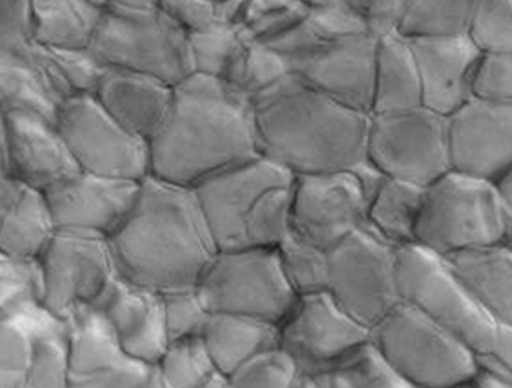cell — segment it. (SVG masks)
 Returning a JSON list of instances; mask_svg holds the SVG:
<instances>
[{
    "mask_svg": "<svg viewBox=\"0 0 512 388\" xmlns=\"http://www.w3.org/2000/svg\"><path fill=\"white\" fill-rule=\"evenodd\" d=\"M400 300L462 341L477 357L495 343L498 325L468 294L449 264L418 243L395 248Z\"/></svg>",
    "mask_w": 512,
    "mask_h": 388,
    "instance_id": "cell-7",
    "label": "cell"
},
{
    "mask_svg": "<svg viewBox=\"0 0 512 388\" xmlns=\"http://www.w3.org/2000/svg\"><path fill=\"white\" fill-rule=\"evenodd\" d=\"M292 73V64L282 53L264 43L249 41L248 68L243 84V94L248 95L249 99Z\"/></svg>",
    "mask_w": 512,
    "mask_h": 388,
    "instance_id": "cell-44",
    "label": "cell"
},
{
    "mask_svg": "<svg viewBox=\"0 0 512 388\" xmlns=\"http://www.w3.org/2000/svg\"><path fill=\"white\" fill-rule=\"evenodd\" d=\"M496 185H498L499 195H501L506 226H508V241L506 243L512 244V172Z\"/></svg>",
    "mask_w": 512,
    "mask_h": 388,
    "instance_id": "cell-53",
    "label": "cell"
},
{
    "mask_svg": "<svg viewBox=\"0 0 512 388\" xmlns=\"http://www.w3.org/2000/svg\"><path fill=\"white\" fill-rule=\"evenodd\" d=\"M71 388H89L87 385H72Z\"/></svg>",
    "mask_w": 512,
    "mask_h": 388,
    "instance_id": "cell-61",
    "label": "cell"
},
{
    "mask_svg": "<svg viewBox=\"0 0 512 388\" xmlns=\"http://www.w3.org/2000/svg\"><path fill=\"white\" fill-rule=\"evenodd\" d=\"M423 105L418 64L401 33L378 37L372 113L400 112Z\"/></svg>",
    "mask_w": 512,
    "mask_h": 388,
    "instance_id": "cell-26",
    "label": "cell"
},
{
    "mask_svg": "<svg viewBox=\"0 0 512 388\" xmlns=\"http://www.w3.org/2000/svg\"><path fill=\"white\" fill-rule=\"evenodd\" d=\"M298 374L292 357L277 346L257 354L225 377L226 388H293Z\"/></svg>",
    "mask_w": 512,
    "mask_h": 388,
    "instance_id": "cell-39",
    "label": "cell"
},
{
    "mask_svg": "<svg viewBox=\"0 0 512 388\" xmlns=\"http://www.w3.org/2000/svg\"><path fill=\"white\" fill-rule=\"evenodd\" d=\"M190 56L194 73L221 79L226 66L243 43L241 27L215 23L212 27L189 33Z\"/></svg>",
    "mask_w": 512,
    "mask_h": 388,
    "instance_id": "cell-37",
    "label": "cell"
},
{
    "mask_svg": "<svg viewBox=\"0 0 512 388\" xmlns=\"http://www.w3.org/2000/svg\"><path fill=\"white\" fill-rule=\"evenodd\" d=\"M161 297L169 343L202 334L210 313L198 297L197 290H177Z\"/></svg>",
    "mask_w": 512,
    "mask_h": 388,
    "instance_id": "cell-40",
    "label": "cell"
},
{
    "mask_svg": "<svg viewBox=\"0 0 512 388\" xmlns=\"http://www.w3.org/2000/svg\"><path fill=\"white\" fill-rule=\"evenodd\" d=\"M283 276L297 297L326 292L328 251L288 233L277 248Z\"/></svg>",
    "mask_w": 512,
    "mask_h": 388,
    "instance_id": "cell-36",
    "label": "cell"
},
{
    "mask_svg": "<svg viewBox=\"0 0 512 388\" xmlns=\"http://www.w3.org/2000/svg\"><path fill=\"white\" fill-rule=\"evenodd\" d=\"M408 40L418 64L426 109L450 117L473 99V74L481 51L467 33Z\"/></svg>",
    "mask_w": 512,
    "mask_h": 388,
    "instance_id": "cell-20",
    "label": "cell"
},
{
    "mask_svg": "<svg viewBox=\"0 0 512 388\" xmlns=\"http://www.w3.org/2000/svg\"><path fill=\"white\" fill-rule=\"evenodd\" d=\"M45 195L14 179L0 182V256L36 261L54 235Z\"/></svg>",
    "mask_w": 512,
    "mask_h": 388,
    "instance_id": "cell-23",
    "label": "cell"
},
{
    "mask_svg": "<svg viewBox=\"0 0 512 388\" xmlns=\"http://www.w3.org/2000/svg\"><path fill=\"white\" fill-rule=\"evenodd\" d=\"M56 128L82 172L135 182L149 176L148 141L115 122L94 95L61 104Z\"/></svg>",
    "mask_w": 512,
    "mask_h": 388,
    "instance_id": "cell-13",
    "label": "cell"
},
{
    "mask_svg": "<svg viewBox=\"0 0 512 388\" xmlns=\"http://www.w3.org/2000/svg\"><path fill=\"white\" fill-rule=\"evenodd\" d=\"M339 366L351 372L357 388H414L383 359L370 341Z\"/></svg>",
    "mask_w": 512,
    "mask_h": 388,
    "instance_id": "cell-43",
    "label": "cell"
},
{
    "mask_svg": "<svg viewBox=\"0 0 512 388\" xmlns=\"http://www.w3.org/2000/svg\"><path fill=\"white\" fill-rule=\"evenodd\" d=\"M290 2L292 0H248L241 27L246 25V23L252 22V20L261 19L264 15L272 14L275 10L287 7Z\"/></svg>",
    "mask_w": 512,
    "mask_h": 388,
    "instance_id": "cell-52",
    "label": "cell"
},
{
    "mask_svg": "<svg viewBox=\"0 0 512 388\" xmlns=\"http://www.w3.org/2000/svg\"><path fill=\"white\" fill-rule=\"evenodd\" d=\"M200 336L221 377L233 374L257 354L279 346V326L228 313H210Z\"/></svg>",
    "mask_w": 512,
    "mask_h": 388,
    "instance_id": "cell-25",
    "label": "cell"
},
{
    "mask_svg": "<svg viewBox=\"0 0 512 388\" xmlns=\"http://www.w3.org/2000/svg\"><path fill=\"white\" fill-rule=\"evenodd\" d=\"M35 45L51 50L89 48L104 12L87 0H30Z\"/></svg>",
    "mask_w": 512,
    "mask_h": 388,
    "instance_id": "cell-28",
    "label": "cell"
},
{
    "mask_svg": "<svg viewBox=\"0 0 512 388\" xmlns=\"http://www.w3.org/2000/svg\"><path fill=\"white\" fill-rule=\"evenodd\" d=\"M107 243L117 279L158 295L195 289L218 253L195 190L151 176Z\"/></svg>",
    "mask_w": 512,
    "mask_h": 388,
    "instance_id": "cell-2",
    "label": "cell"
},
{
    "mask_svg": "<svg viewBox=\"0 0 512 388\" xmlns=\"http://www.w3.org/2000/svg\"><path fill=\"white\" fill-rule=\"evenodd\" d=\"M511 246H512V244H511Z\"/></svg>",
    "mask_w": 512,
    "mask_h": 388,
    "instance_id": "cell-63",
    "label": "cell"
},
{
    "mask_svg": "<svg viewBox=\"0 0 512 388\" xmlns=\"http://www.w3.org/2000/svg\"><path fill=\"white\" fill-rule=\"evenodd\" d=\"M293 184L292 172L257 156L195 187L216 249L279 248L290 233Z\"/></svg>",
    "mask_w": 512,
    "mask_h": 388,
    "instance_id": "cell-4",
    "label": "cell"
},
{
    "mask_svg": "<svg viewBox=\"0 0 512 388\" xmlns=\"http://www.w3.org/2000/svg\"><path fill=\"white\" fill-rule=\"evenodd\" d=\"M251 102L261 156L293 176L352 171L367 161L370 113L337 102L297 74Z\"/></svg>",
    "mask_w": 512,
    "mask_h": 388,
    "instance_id": "cell-3",
    "label": "cell"
},
{
    "mask_svg": "<svg viewBox=\"0 0 512 388\" xmlns=\"http://www.w3.org/2000/svg\"><path fill=\"white\" fill-rule=\"evenodd\" d=\"M36 262L41 307L63 323L92 310L117 279L107 240L84 233L54 231Z\"/></svg>",
    "mask_w": 512,
    "mask_h": 388,
    "instance_id": "cell-12",
    "label": "cell"
},
{
    "mask_svg": "<svg viewBox=\"0 0 512 388\" xmlns=\"http://www.w3.org/2000/svg\"><path fill=\"white\" fill-rule=\"evenodd\" d=\"M213 2H216V0H213Z\"/></svg>",
    "mask_w": 512,
    "mask_h": 388,
    "instance_id": "cell-62",
    "label": "cell"
},
{
    "mask_svg": "<svg viewBox=\"0 0 512 388\" xmlns=\"http://www.w3.org/2000/svg\"><path fill=\"white\" fill-rule=\"evenodd\" d=\"M293 388H331L329 372H300Z\"/></svg>",
    "mask_w": 512,
    "mask_h": 388,
    "instance_id": "cell-54",
    "label": "cell"
},
{
    "mask_svg": "<svg viewBox=\"0 0 512 388\" xmlns=\"http://www.w3.org/2000/svg\"><path fill=\"white\" fill-rule=\"evenodd\" d=\"M367 161L388 179L424 189L452 171L447 117L424 105L400 112L372 113Z\"/></svg>",
    "mask_w": 512,
    "mask_h": 388,
    "instance_id": "cell-10",
    "label": "cell"
},
{
    "mask_svg": "<svg viewBox=\"0 0 512 388\" xmlns=\"http://www.w3.org/2000/svg\"><path fill=\"white\" fill-rule=\"evenodd\" d=\"M66 344L71 387L89 384L108 370L130 362L94 308L66 323Z\"/></svg>",
    "mask_w": 512,
    "mask_h": 388,
    "instance_id": "cell-27",
    "label": "cell"
},
{
    "mask_svg": "<svg viewBox=\"0 0 512 388\" xmlns=\"http://www.w3.org/2000/svg\"><path fill=\"white\" fill-rule=\"evenodd\" d=\"M151 369L153 367L143 366L138 362H125L86 385L89 388H143Z\"/></svg>",
    "mask_w": 512,
    "mask_h": 388,
    "instance_id": "cell-50",
    "label": "cell"
},
{
    "mask_svg": "<svg viewBox=\"0 0 512 388\" xmlns=\"http://www.w3.org/2000/svg\"><path fill=\"white\" fill-rule=\"evenodd\" d=\"M369 341L414 388L472 384L480 370L462 341L403 302L373 326Z\"/></svg>",
    "mask_w": 512,
    "mask_h": 388,
    "instance_id": "cell-6",
    "label": "cell"
},
{
    "mask_svg": "<svg viewBox=\"0 0 512 388\" xmlns=\"http://www.w3.org/2000/svg\"><path fill=\"white\" fill-rule=\"evenodd\" d=\"M447 388H475L473 384L459 385V387H447Z\"/></svg>",
    "mask_w": 512,
    "mask_h": 388,
    "instance_id": "cell-60",
    "label": "cell"
},
{
    "mask_svg": "<svg viewBox=\"0 0 512 388\" xmlns=\"http://www.w3.org/2000/svg\"><path fill=\"white\" fill-rule=\"evenodd\" d=\"M43 308L30 315L0 323V369L23 372L32 351L33 330Z\"/></svg>",
    "mask_w": 512,
    "mask_h": 388,
    "instance_id": "cell-45",
    "label": "cell"
},
{
    "mask_svg": "<svg viewBox=\"0 0 512 388\" xmlns=\"http://www.w3.org/2000/svg\"><path fill=\"white\" fill-rule=\"evenodd\" d=\"M154 369L167 388H200L220 375L216 372L202 336L167 344L166 351Z\"/></svg>",
    "mask_w": 512,
    "mask_h": 388,
    "instance_id": "cell-34",
    "label": "cell"
},
{
    "mask_svg": "<svg viewBox=\"0 0 512 388\" xmlns=\"http://www.w3.org/2000/svg\"><path fill=\"white\" fill-rule=\"evenodd\" d=\"M473 0H408L396 32L405 38L467 33Z\"/></svg>",
    "mask_w": 512,
    "mask_h": 388,
    "instance_id": "cell-33",
    "label": "cell"
},
{
    "mask_svg": "<svg viewBox=\"0 0 512 388\" xmlns=\"http://www.w3.org/2000/svg\"><path fill=\"white\" fill-rule=\"evenodd\" d=\"M452 171L498 184L512 172V102L472 99L447 117Z\"/></svg>",
    "mask_w": 512,
    "mask_h": 388,
    "instance_id": "cell-16",
    "label": "cell"
},
{
    "mask_svg": "<svg viewBox=\"0 0 512 388\" xmlns=\"http://www.w3.org/2000/svg\"><path fill=\"white\" fill-rule=\"evenodd\" d=\"M200 388H226V380L225 377H221V375H216L213 377L208 384L203 385Z\"/></svg>",
    "mask_w": 512,
    "mask_h": 388,
    "instance_id": "cell-58",
    "label": "cell"
},
{
    "mask_svg": "<svg viewBox=\"0 0 512 388\" xmlns=\"http://www.w3.org/2000/svg\"><path fill=\"white\" fill-rule=\"evenodd\" d=\"M172 94L174 86L156 77L105 68L94 97L115 122L148 141L166 117Z\"/></svg>",
    "mask_w": 512,
    "mask_h": 388,
    "instance_id": "cell-22",
    "label": "cell"
},
{
    "mask_svg": "<svg viewBox=\"0 0 512 388\" xmlns=\"http://www.w3.org/2000/svg\"><path fill=\"white\" fill-rule=\"evenodd\" d=\"M450 271L496 325L512 328V246L462 251L444 258Z\"/></svg>",
    "mask_w": 512,
    "mask_h": 388,
    "instance_id": "cell-24",
    "label": "cell"
},
{
    "mask_svg": "<svg viewBox=\"0 0 512 388\" xmlns=\"http://www.w3.org/2000/svg\"><path fill=\"white\" fill-rule=\"evenodd\" d=\"M140 185L81 171L43 195L56 230L108 240L135 207Z\"/></svg>",
    "mask_w": 512,
    "mask_h": 388,
    "instance_id": "cell-17",
    "label": "cell"
},
{
    "mask_svg": "<svg viewBox=\"0 0 512 388\" xmlns=\"http://www.w3.org/2000/svg\"><path fill=\"white\" fill-rule=\"evenodd\" d=\"M473 99L512 102V51L481 53L473 74Z\"/></svg>",
    "mask_w": 512,
    "mask_h": 388,
    "instance_id": "cell-41",
    "label": "cell"
},
{
    "mask_svg": "<svg viewBox=\"0 0 512 388\" xmlns=\"http://www.w3.org/2000/svg\"><path fill=\"white\" fill-rule=\"evenodd\" d=\"M4 118L9 179L43 194L81 172L56 123L35 113Z\"/></svg>",
    "mask_w": 512,
    "mask_h": 388,
    "instance_id": "cell-19",
    "label": "cell"
},
{
    "mask_svg": "<svg viewBox=\"0 0 512 388\" xmlns=\"http://www.w3.org/2000/svg\"><path fill=\"white\" fill-rule=\"evenodd\" d=\"M308 14V7L292 0L287 7L275 10L272 14L264 15L261 19L252 20L241 27V35L244 40L251 43H265L269 45L272 41L279 40L285 33L297 27L301 20Z\"/></svg>",
    "mask_w": 512,
    "mask_h": 388,
    "instance_id": "cell-46",
    "label": "cell"
},
{
    "mask_svg": "<svg viewBox=\"0 0 512 388\" xmlns=\"http://www.w3.org/2000/svg\"><path fill=\"white\" fill-rule=\"evenodd\" d=\"M143 388H167L166 385H164V382H162L161 377H159L158 372H156V369H151V372H149L148 380H146V384H144Z\"/></svg>",
    "mask_w": 512,
    "mask_h": 388,
    "instance_id": "cell-57",
    "label": "cell"
},
{
    "mask_svg": "<svg viewBox=\"0 0 512 388\" xmlns=\"http://www.w3.org/2000/svg\"><path fill=\"white\" fill-rule=\"evenodd\" d=\"M370 331L326 292L297 297L279 325V348L300 372H331L369 343Z\"/></svg>",
    "mask_w": 512,
    "mask_h": 388,
    "instance_id": "cell-14",
    "label": "cell"
},
{
    "mask_svg": "<svg viewBox=\"0 0 512 388\" xmlns=\"http://www.w3.org/2000/svg\"><path fill=\"white\" fill-rule=\"evenodd\" d=\"M23 388H71L66 323L41 313L33 330L32 351L23 370Z\"/></svg>",
    "mask_w": 512,
    "mask_h": 388,
    "instance_id": "cell-32",
    "label": "cell"
},
{
    "mask_svg": "<svg viewBox=\"0 0 512 388\" xmlns=\"http://www.w3.org/2000/svg\"><path fill=\"white\" fill-rule=\"evenodd\" d=\"M326 294L357 323L372 330L401 303L395 246L369 225L354 231L328 251Z\"/></svg>",
    "mask_w": 512,
    "mask_h": 388,
    "instance_id": "cell-11",
    "label": "cell"
},
{
    "mask_svg": "<svg viewBox=\"0 0 512 388\" xmlns=\"http://www.w3.org/2000/svg\"><path fill=\"white\" fill-rule=\"evenodd\" d=\"M467 35L481 53L512 51V0H473Z\"/></svg>",
    "mask_w": 512,
    "mask_h": 388,
    "instance_id": "cell-38",
    "label": "cell"
},
{
    "mask_svg": "<svg viewBox=\"0 0 512 388\" xmlns=\"http://www.w3.org/2000/svg\"><path fill=\"white\" fill-rule=\"evenodd\" d=\"M297 2H300V4L305 5V7H315V5L321 4V2H324V0H297Z\"/></svg>",
    "mask_w": 512,
    "mask_h": 388,
    "instance_id": "cell-59",
    "label": "cell"
},
{
    "mask_svg": "<svg viewBox=\"0 0 512 388\" xmlns=\"http://www.w3.org/2000/svg\"><path fill=\"white\" fill-rule=\"evenodd\" d=\"M33 53L35 48L28 55H0V113H35L56 123L61 104L46 86Z\"/></svg>",
    "mask_w": 512,
    "mask_h": 388,
    "instance_id": "cell-29",
    "label": "cell"
},
{
    "mask_svg": "<svg viewBox=\"0 0 512 388\" xmlns=\"http://www.w3.org/2000/svg\"><path fill=\"white\" fill-rule=\"evenodd\" d=\"M158 7L189 33L218 23L213 0H158Z\"/></svg>",
    "mask_w": 512,
    "mask_h": 388,
    "instance_id": "cell-47",
    "label": "cell"
},
{
    "mask_svg": "<svg viewBox=\"0 0 512 388\" xmlns=\"http://www.w3.org/2000/svg\"><path fill=\"white\" fill-rule=\"evenodd\" d=\"M369 200L354 171L295 177L290 233L329 251L367 225Z\"/></svg>",
    "mask_w": 512,
    "mask_h": 388,
    "instance_id": "cell-15",
    "label": "cell"
},
{
    "mask_svg": "<svg viewBox=\"0 0 512 388\" xmlns=\"http://www.w3.org/2000/svg\"><path fill=\"white\" fill-rule=\"evenodd\" d=\"M148 151L149 176L187 189L261 156L251 99L221 79L190 74L174 86Z\"/></svg>",
    "mask_w": 512,
    "mask_h": 388,
    "instance_id": "cell-1",
    "label": "cell"
},
{
    "mask_svg": "<svg viewBox=\"0 0 512 388\" xmlns=\"http://www.w3.org/2000/svg\"><path fill=\"white\" fill-rule=\"evenodd\" d=\"M0 388H23V372L0 369Z\"/></svg>",
    "mask_w": 512,
    "mask_h": 388,
    "instance_id": "cell-56",
    "label": "cell"
},
{
    "mask_svg": "<svg viewBox=\"0 0 512 388\" xmlns=\"http://www.w3.org/2000/svg\"><path fill=\"white\" fill-rule=\"evenodd\" d=\"M195 290L208 313L249 316L275 326L297 300L277 248L218 251Z\"/></svg>",
    "mask_w": 512,
    "mask_h": 388,
    "instance_id": "cell-9",
    "label": "cell"
},
{
    "mask_svg": "<svg viewBox=\"0 0 512 388\" xmlns=\"http://www.w3.org/2000/svg\"><path fill=\"white\" fill-rule=\"evenodd\" d=\"M33 48L30 0H0V55H28Z\"/></svg>",
    "mask_w": 512,
    "mask_h": 388,
    "instance_id": "cell-42",
    "label": "cell"
},
{
    "mask_svg": "<svg viewBox=\"0 0 512 388\" xmlns=\"http://www.w3.org/2000/svg\"><path fill=\"white\" fill-rule=\"evenodd\" d=\"M377 46L378 37L360 33L329 41L290 64L306 84L351 109L372 115Z\"/></svg>",
    "mask_w": 512,
    "mask_h": 388,
    "instance_id": "cell-18",
    "label": "cell"
},
{
    "mask_svg": "<svg viewBox=\"0 0 512 388\" xmlns=\"http://www.w3.org/2000/svg\"><path fill=\"white\" fill-rule=\"evenodd\" d=\"M9 179V164H7V140H5V118L0 113V182Z\"/></svg>",
    "mask_w": 512,
    "mask_h": 388,
    "instance_id": "cell-55",
    "label": "cell"
},
{
    "mask_svg": "<svg viewBox=\"0 0 512 388\" xmlns=\"http://www.w3.org/2000/svg\"><path fill=\"white\" fill-rule=\"evenodd\" d=\"M94 310L130 361L148 367L158 364L169 344L161 295L115 279Z\"/></svg>",
    "mask_w": 512,
    "mask_h": 388,
    "instance_id": "cell-21",
    "label": "cell"
},
{
    "mask_svg": "<svg viewBox=\"0 0 512 388\" xmlns=\"http://www.w3.org/2000/svg\"><path fill=\"white\" fill-rule=\"evenodd\" d=\"M481 369L512 382V328L498 325L495 343L486 356L478 357Z\"/></svg>",
    "mask_w": 512,
    "mask_h": 388,
    "instance_id": "cell-49",
    "label": "cell"
},
{
    "mask_svg": "<svg viewBox=\"0 0 512 388\" xmlns=\"http://www.w3.org/2000/svg\"><path fill=\"white\" fill-rule=\"evenodd\" d=\"M423 187L387 179L367 208V225L391 246L414 243Z\"/></svg>",
    "mask_w": 512,
    "mask_h": 388,
    "instance_id": "cell-30",
    "label": "cell"
},
{
    "mask_svg": "<svg viewBox=\"0 0 512 388\" xmlns=\"http://www.w3.org/2000/svg\"><path fill=\"white\" fill-rule=\"evenodd\" d=\"M506 241L508 226L498 185L449 171L424 187L414 243L447 258Z\"/></svg>",
    "mask_w": 512,
    "mask_h": 388,
    "instance_id": "cell-5",
    "label": "cell"
},
{
    "mask_svg": "<svg viewBox=\"0 0 512 388\" xmlns=\"http://www.w3.org/2000/svg\"><path fill=\"white\" fill-rule=\"evenodd\" d=\"M213 4H215L216 22L241 27L248 0H216Z\"/></svg>",
    "mask_w": 512,
    "mask_h": 388,
    "instance_id": "cell-51",
    "label": "cell"
},
{
    "mask_svg": "<svg viewBox=\"0 0 512 388\" xmlns=\"http://www.w3.org/2000/svg\"><path fill=\"white\" fill-rule=\"evenodd\" d=\"M41 277L36 261L0 256V323L40 310Z\"/></svg>",
    "mask_w": 512,
    "mask_h": 388,
    "instance_id": "cell-35",
    "label": "cell"
},
{
    "mask_svg": "<svg viewBox=\"0 0 512 388\" xmlns=\"http://www.w3.org/2000/svg\"><path fill=\"white\" fill-rule=\"evenodd\" d=\"M35 63L59 104L79 95H95L105 68L89 48L51 50L35 46Z\"/></svg>",
    "mask_w": 512,
    "mask_h": 388,
    "instance_id": "cell-31",
    "label": "cell"
},
{
    "mask_svg": "<svg viewBox=\"0 0 512 388\" xmlns=\"http://www.w3.org/2000/svg\"><path fill=\"white\" fill-rule=\"evenodd\" d=\"M364 17L369 32L375 37L395 32L400 25L408 0H349Z\"/></svg>",
    "mask_w": 512,
    "mask_h": 388,
    "instance_id": "cell-48",
    "label": "cell"
},
{
    "mask_svg": "<svg viewBox=\"0 0 512 388\" xmlns=\"http://www.w3.org/2000/svg\"><path fill=\"white\" fill-rule=\"evenodd\" d=\"M104 68L156 77L176 86L194 73L189 32L161 9L104 12L89 46Z\"/></svg>",
    "mask_w": 512,
    "mask_h": 388,
    "instance_id": "cell-8",
    "label": "cell"
}]
</instances>
